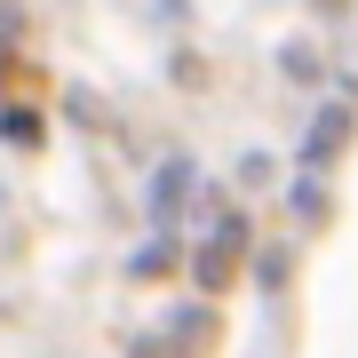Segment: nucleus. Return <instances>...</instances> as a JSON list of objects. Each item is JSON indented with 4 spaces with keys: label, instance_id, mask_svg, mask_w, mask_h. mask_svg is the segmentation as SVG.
Masks as SVG:
<instances>
[{
    "label": "nucleus",
    "instance_id": "f257e3e1",
    "mask_svg": "<svg viewBox=\"0 0 358 358\" xmlns=\"http://www.w3.org/2000/svg\"><path fill=\"white\" fill-rule=\"evenodd\" d=\"M239 239H247V223H239V215H231V223H215V247L199 255V287H207V294L231 279V263H239Z\"/></svg>",
    "mask_w": 358,
    "mask_h": 358
},
{
    "label": "nucleus",
    "instance_id": "f03ea898",
    "mask_svg": "<svg viewBox=\"0 0 358 358\" xmlns=\"http://www.w3.org/2000/svg\"><path fill=\"white\" fill-rule=\"evenodd\" d=\"M343 128H350V120H343V103H327V120L310 128V159H334V152H343Z\"/></svg>",
    "mask_w": 358,
    "mask_h": 358
}]
</instances>
